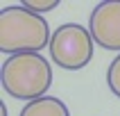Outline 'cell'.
I'll return each mask as SVG.
<instances>
[{
	"label": "cell",
	"instance_id": "6",
	"mask_svg": "<svg viewBox=\"0 0 120 116\" xmlns=\"http://www.w3.org/2000/svg\"><path fill=\"white\" fill-rule=\"evenodd\" d=\"M107 84H109V89H111V93H113L116 98H120V55L111 61V64H109Z\"/></svg>",
	"mask_w": 120,
	"mask_h": 116
},
{
	"label": "cell",
	"instance_id": "7",
	"mask_svg": "<svg viewBox=\"0 0 120 116\" xmlns=\"http://www.w3.org/2000/svg\"><path fill=\"white\" fill-rule=\"evenodd\" d=\"M59 5V0H23V7H27L30 12L41 14V12H50Z\"/></svg>",
	"mask_w": 120,
	"mask_h": 116
},
{
	"label": "cell",
	"instance_id": "5",
	"mask_svg": "<svg viewBox=\"0 0 120 116\" xmlns=\"http://www.w3.org/2000/svg\"><path fill=\"white\" fill-rule=\"evenodd\" d=\"M20 116H70V112L64 100L54 98V96H43L39 100L27 102Z\"/></svg>",
	"mask_w": 120,
	"mask_h": 116
},
{
	"label": "cell",
	"instance_id": "1",
	"mask_svg": "<svg viewBox=\"0 0 120 116\" xmlns=\"http://www.w3.org/2000/svg\"><path fill=\"white\" fill-rule=\"evenodd\" d=\"M50 27L41 14L23 5H9L0 12V50L11 55L41 52L50 46Z\"/></svg>",
	"mask_w": 120,
	"mask_h": 116
},
{
	"label": "cell",
	"instance_id": "2",
	"mask_svg": "<svg viewBox=\"0 0 120 116\" xmlns=\"http://www.w3.org/2000/svg\"><path fill=\"white\" fill-rule=\"evenodd\" d=\"M2 89L18 100H39L52 84V66L39 52H20L7 57L0 71Z\"/></svg>",
	"mask_w": 120,
	"mask_h": 116
},
{
	"label": "cell",
	"instance_id": "3",
	"mask_svg": "<svg viewBox=\"0 0 120 116\" xmlns=\"http://www.w3.org/2000/svg\"><path fill=\"white\" fill-rule=\"evenodd\" d=\"M48 48L57 66L66 71H79L86 64H91L95 41L88 27H82L77 23H66L52 32Z\"/></svg>",
	"mask_w": 120,
	"mask_h": 116
},
{
	"label": "cell",
	"instance_id": "4",
	"mask_svg": "<svg viewBox=\"0 0 120 116\" xmlns=\"http://www.w3.org/2000/svg\"><path fill=\"white\" fill-rule=\"evenodd\" d=\"M88 30L95 46L104 50H120V0H104L95 5L88 18Z\"/></svg>",
	"mask_w": 120,
	"mask_h": 116
}]
</instances>
